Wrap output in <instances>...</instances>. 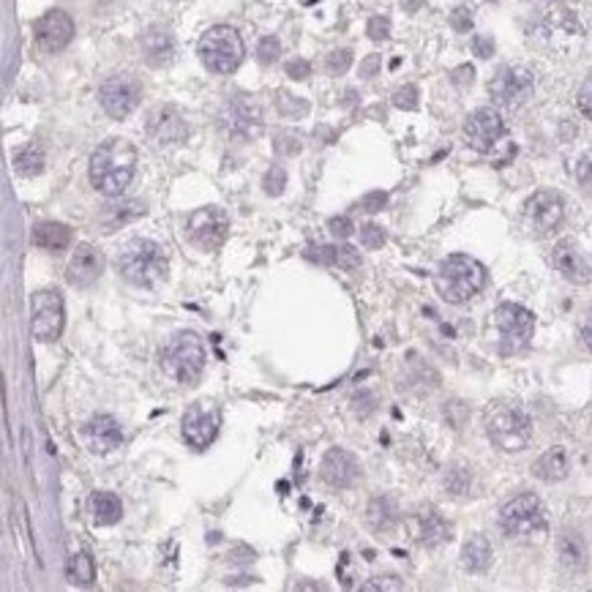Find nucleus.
Segmentation results:
<instances>
[{"label":"nucleus","instance_id":"1","mask_svg":"<svg viewBox=\"0 0 592 592\" xmlns=\"http://www.w3.org/2000/svg\"><path fill=\"white\" fill-rule=\"evenodd\" d=\"M137 173V148L129 140H106L90 156V183L104 197H121Z\"/></svg>","mask_w":592,"mask_h":592},{"label":"nucleus","instance_id":"2","mask_svg":"<svg viewBox=\"0 0 592 592\" xmlns=\"http://www.w3.org/2000/svg\"><path fill=\"white\" fill-rule=\"evenodd\" d=\"M486 267L469 254H451L440 262L435 274V287L437 295L445 303H467L472 300L483 287H486Z\"/></svg>","mask_w":592,"mask_h":592},{"label":"nucleus","instance_id":"3","mask_svg":"<svg viewBox=\"0 0 592 592\" xmlns=\"http://www.w3.org/2000/svg\"><path fill=\"white\" fill-rule=\"evenodd\" d=\"M118 271L134 287H153L167 276V254L148 238H134L118 254Z\"/></svg>","mask_w":592,"mask_h":592},{"label":"nucleus","instance_id":"4","mask_svg":"<svg viewBox=\"0 0 592 592\" xmlns=\"http://www.w3.org/2000/svg\"><path fill=\"white\" fill-rule=\"evenodd\" d=\"M205 360H207L205 344L191 331L175 334L167 342V347L161 350V368L181 385H194L199 380L205 371Z\"/></svg>","mask_w":592,"mask_h":592},{"label":"nucleus","instance_id":"5","mask_svg":"<svg viewBox=\"0 0 592 592\" xmlns=\"http://www.w3.org/2000/svg\"><path fill=\"white\" fill-rule=\"evenodd\" d=\"M243 55H246L243 38L230 25L210 28L199 38V58H202L205 69L213 74H233L243 63Z\"/></svg>","mask_w":592,"mask_h":592},{"label":"nucleus","instance_id":"6","mask_svg":"<svg viewBox=\"0 0 592 592\" xmlns=\"http://www.w3.org/2000/svg\"><path fill=\"white\" fill-rule=\"evenodd\" d=\"M500 527L508 537H535L546 529V508L535 495H519L503 505Z\"/></svg>","mask_w":592,"mask_h":592},{"label":"nucleus","instance_id":"7","mask_svg":"<svg viewBox=\"0 0 592 592\" xmlns=\"http://www.w3.org/2000/svg\"><path fill=\"white\" fill-rule=\"evenodd\" d=\"M489 440L508 453L524 451L532 440V420L519 407H500L486 420Z\"/></svg>","mask_w":592,"mask_h":592},{"label":"nucleus","instance_id":"8","mask_svg":"<svg viewBox=\"0 0 592 592\" xmlns=\"http://www.w3.org/2000/svg\"><path fill=\"white\" fill-rule=\"evenodd\" d=\"M565 219V202L557 191H535L527 202H524V213L521 222L527 227L529 235L535 238H549L560 230Z\"/></svg>","mask_w":592,"mask_h":592},{"label":"nucleus","instance_id":"9","mask_svg":"<svg viewBox=\"0 0 592 592\" xmlns=\"http://www.w3.org/2000/svg\"><path fill=\"white\" fill-rule=\"evenodd\" d=\"M30 326H33V336L44 344L58 342L66 326V306H63V295L58 290H38L30 298Z\"/></svg>","mask_w":592,"mask_h":592},{"label":"nucleus","instance_id":"10","mask_svg":"<svg viewBox=\"0 0 592 592\" xmlns=\"http://www.w3.org/2000/svg\"><path fill=\"white\" fill-rule=\"evenodd\" d=\"M495 331L505 352H516L529 344L535 334V314L519 303H500L495 309Z\"/></svg>","mask_w":592,"mask_h":592},{"label":"nucleus","instance_id":"11","mask_svg":"<svg viewBox=\"0 0 592 592\" xmlns=\"http://www.w3.org/2000/svg\"><path fill=\"white\" fill-rule=\"evenodd\" d=\"M186 233H189V241L202 249V251H216L224 246L227 235H230V216L216 207V205H207V207H199L189 216V224H186Z\"/></svg>","mask_w":592,"mask_h":592},{"label":"nucleus","instance_id":"12","mask_svg":"<svg viewBox=\"0 0 592 592\" xmlns=\"http://www.w3.org/2000/svg\"><path fill=\"white\" fill-rule=\"evenodd\" d=\"M140 98H142V85L131 74H115L110 80H104V85L98 88V101L104 106V113L115 121L129 118L140 106Z\"/></svg>","mask_w":592,"mask_h":592},{"label":"nucleus","instance_id":"13","mask_svg":"<svg viewBox=\"0 0 592 592\" xmlns=\"http://www.w3.org/2000/svg\"><path fill=\"white\" fill-rule=\"evenodd\" d=\"M535 90V77L524 66H503L489 82V93L503 110H519Z\"/></svg>","mask_w":592,"mask_h":592},{"label":"nucleus","instance_id":"14","mask_svg":"<svg viewBox=\"0 0 592 592\" xmlns=\"http://www.w3.org/2000/svg\"><path fill=\"white\" fill-rule=\"evenodd\" d=\"M219 426H222V412L216 404H207V402H197L186 410L183 420H181V432L183 440L197 448L205 451L213 440L219 435Z\"/></svg>","mask_w":592,"mask_h":592},{"label":"nucleus","instance_id":"15","mask_svg":"<svg viewBox=\"0 0 592 592\" xmlns=\"http://www.w3.org/2000/svg\"><path fill=\"white\" fill-rule=\"evenodd\" d=\"M505 134V121L492 106H480L464 121V137L478 153H489Z\"/></svg>","mask_w":592,"mask_h":592},{"label":"nucleus","instance_id":"16","mask_svg":"<svg viewBox=\"0 0 592 592\" xmlns=\"http://www.w3.org/2000/svg\"><path fill=\"white\" fill-rule=\"evenodd\" d=\"M552 265L571 284H589V279H592L589 257L584 254V249L576 241H560L552 249Z\"/></svg>","mask_w":592,"mask_h":592},{"label":"nucleus","instance_id":"17","mask_svg":"<svg viewBox=\"0 0 592 592\" xmlns=\"http://www.w3.org/2000/svg\"><path fill=\"white\" fill-rule=\"evenodd\" d=\"M410 529L415 535V541L423 544V546H440V544H445L453 537L451 521H445V516L432 505H423L412 513Z\"/></svg>","mask_w":592,"mask_h":592},{"label":"nucleus","instance_id":"18","mask_svg":"<svg viewBox=\"0 0 592 592\" xmlns=\"http://www.w3.org/2000/svg\"><path fill=\"white\" fill-rule=\"evenodd\" d=\"M33 33H36V44L44 52H61L74 38V20L61 9H52L36 22Z\"/></svg>","mask_w":592,"mask_h":592},{"label":"nucleus","instance_id":"19","mask_svg":"<svg viewBox=\"0 0 592 592\" xmlns=\"http://www.w3.org/2000/svg\"><path fill=\"white\" fill-rule=\"evenodd\" d=\"M148 137L158 145H181L189 137V126L175 106H156L148 115Z\"/></svg>","mask_w":592,"mask_h":592},{"label":"nucleus","instance_id":"20","mask_svg":"<svg viewBox=\"0 0 592 592\" xmlns=\"http://www.w3.org/2000/svg\"><path fill=\"white\" fill-rule=\"evenodd\" d=\"M319 475L334 489H350L360 475V464L350 451L331 448L326 453V459H322V464H319Z\"/></svg>","mask_w":592,"mask_h":592},{"label":"nucleus","instance_id":"21","mask_svg":"<svg viewBox=\"0 0 592 592\" xmlns=\"http://www.w3.org/2000/svg\"><path fill=\"white\" fill-rule=\"evenodd\" d=\"M222 126L233 134V137H254L262 129V115H259V106L246 101V98H235L224 106L222 113Z\"/></svg>","mask_w":592,"mask_h":592},{"label":"nucleus","instance_id":"22","mask_svg":"<svg viewBox=\"0 0 592 592\" xmlns=\"http://www.w3.org/2000/svg\"><path fill=\"white\" fill-rule=\"evenodd\" d=\"M104 271V257L96 246L90 243H80L77 251L72 254L69 259V267H66V279L69 284L74 287H90Z\"/></svg>","mask_w":592,"mask_h":592},{"label":"nucleus","instance_id":"23","mask_svg":"<svg viewBox=\"0 0 592 592\" xmlns=\"http://www.w3.org/2000/svg\"><path fill=\"white\" fill-rule=\"evenodd\" d=\"M85 440H88V448L93 453H110V451L121 448L123 428H121V423L113 415H96L85 426Z\"/></svg>","mask_w":592,"mask_h":592},{"label":"nucleus","instance_id":"24","mask_svg":"<svg viewBox=\"0 0 592 592\" xmlns=\"http://www.w3.org/2000/svg\"><path fill=\"white\" fill-rule=\"evenodd\" d=\"M142 52L150 66H167L175 58V38L167 28H150L142 36Z\"/></svg>","mask_w":592,"mask_h":592},{"label":"nucleus","instance_id":"25","mask_svg":"<svg viewBox=\"0 0 592 592\" xmlns=\"http://www.w3.org/2000/svg\"><path fill=\"white\" fill-rule=\"evenodd\" d=\"M88 508H90V516L98 527H110V524L121 521V516H123V503L113 492H93Z\"/></svg>","mask_w":592,"mask_h":592},{"label":"nucleus","instance_id":"26","mask_svg":"<svg viewBox=\"0 0 592 592\" xmlns=\"http://www.w3.org/2000/svg\"><path fill=\"white\" fill-rule=\"evenodd\" d=\"M399 521V508L391 497H374L366 508V524L374 532H391Z\"/></svg>","mask_w":592,"mask_h":592},{"label":"nucleus","instance_id":"27","mask_svg":"<svg viewBox=\"0 0 592 592\" xmlns=\"http://www.w3.org/2000/svg\"><path fill=\"white\" fill-rule=\"evenodd\" d=\"M492 557H495L492 544L483 535H472L469 541L464 544V549H461V565L469 573H483L492 565Z\"/></svg>","mask_w":592,"mask_h":592},{"label":"nucleus","instance_id":"28","mask_svg":"<svg viewBox=\"0 0 592 592\" xmlns=\"http://www.w3.org/2000/svg\"><path fill=\"white\" fill-rule=\"evenodd\" d=\"M568 469H571V464H568V453L562 451V448H549L541 459H537L535 464H532V472L541 478V480H546V483H557V480H562L565 475H568Z\"/></svg>","mask_w":592,"mask_h":592},{"label":"nucleus","instance_id":"29","mask_svg":"<svg viewBox=\"0 0 592 592\" xmlns=\"http://www.w3.org/2000/svg\"><path fill=\"white\" fill-rule=\"evenodd\" d=\"M560 562L568 568V571H584L587 565V544L581 532H573V529H565L560 535Z\"/></svg>","mask_w":592,"mask_h":592},{"label":"nucleus","instance_id":"30","mask_svg":"<svg viewBox=\"0 0 592 592\" xmlns=\"http://www.w3.org/2000/svg\"><path fill=\"white\" fill-rule=\"evenodd\" d=\"M33 243L47 251H63L72 243V230L58 222H41L33 230Z\"/></svg>","mask_w":592,"mask_h":592},{"label":"nucleus","instance_id":"31","mask_svg":"<svg viewBox=\"0 0 592 592\" xmlns=\"http://www.w3.org/2000/svg\"><path fill=\"white\" fill-rule=\"evenodd\" d=\"M142 213H145V205H140V202L106 205V207H104V213H101V224H104V230H106V233H113V230H118L121 224H126V222H131V219L142 216Z\"/></svg>","mask_w":592,"mask_h":592},{"label":"nucleus","instance_id":"32","mask_svg":"<svg viewBox=\"0 0 592 592\" xmlns=\"http://www.w3.org/2000/svg\"><path fill=\"white\" fill-rule=\"evenodd\" d=\"M66 576H69V581L77 584V587H90V584L96 581V562H93V557H90L88 552L74 554V557L69 560V565H66Z\"/></svg>","mask_w":592,"mask_h":592},{"label":"nucleus","instance_id":"33","mask_svg":"<svg viewBox=\"0 0 592 592\" xmlns=\"http://www.w3.org/2000/svg\"><path fill=\"white\" fill-rule=\"evenodd\" d=\"M14 170L25 178H33L44 170V150L38 145H28L25 150L17 153L14 158Z\"/></svg>","mask_w":592,"mask_h":592},{"label":"nucleus","instance_id":"34","mask_svg":"<svg viewBox=\"0 0 592 592\" xmlns=\"http://www.w3.org/2000/svg\"><path fill=\"white\" fill-rule=\"evenodd\" d=\"M279 55H282V44H279V38L265 36V38L259 41V47H257V61H259L262 66H271V63L279 61Z\"/></svg>","mask_w":592,"mask_h":592},{"label":"nucleus","instance_id":"35","mask_svg":"<svg viewBox=\"0 0 592 592\" xmlns=\"http://www.w3.org/2000/svg\"><path fill=\"white\" fill-rule=\"evenodd\" d=\"M363 592H402L404 581L399 576H374L371 581H366L360 587Z\"/></svg>","mask_w":592,"mask_h":592},{"label":"nucleus","instance_id":"36","mask_svg":"<svg viewBox=\"0 0 592 592\" xmlns=\"http://www.w3.org/2000/svg\"><path fill=\"white\" fill-rule=\"evenodd\" d=\"M262 186H265V194H271V197H279L282 191H284V186H287V173H284V167H271L265 173V181H262Z\"/></svg>","mask_w":592,"mask_h":592},{"label":"nucleus","instance_id":"37","mask_svg":"<svg viewBox=\"0 0 592 592\" xmlns=\"http://www.w3.org/2000/svg\"><path fill=\"white\" fill-rule=\"evenodd\" d=\"M306 259L331 267V265H336V246H322V243L309 246V249H306Z\"/></svg>","mask_w":592,"mask_h":592},{"label":"nucleus","instance_id":"38","mask_svg":"<svg viewBox=\"0 0 592 592\" xmlns=\"http://www.w3.org/2000/svg\"><path fill=\"white\" fill-rule=\"evenodd\" d=\"M360 243H363L368 251L383 249V246H385V230H383V227H376V224H366V227H360Z\"/></svg>","mask_w":592,"mask_h":592},{"label":"nucleus","instance_id":"39","mask_svg":"<svg viewBox=\"0 0 592 592\" xmlns=\"http://www.w3.org/2000/svg\"><path fill=\"white\" fill-rule=\"evenodd\" d=\"M352 66V52L350 49H336L328 55V72L331 74H344Z\"/></svg>","mask_w":592,"mask_h":592},{"label":"nucleus","instance_id":"40","mask_svg":"<svg viewBox=\"0 0 592 592\" xmlns=\"http://www.w3.org/2000/svg\"><path fill=\"white\" fill-rule=\"evenodd\" d=\"M336 265L344 267V271H355L360 267V254L352 246H336Z\"/></svg>","mask_w":592,"mask_h":592},{"label":"nucleus","instance_id":"41","mask_svg":"<svg viewBox=\"0 0 592 592\" xmlns=\"http://www.w3.org/2000/svg\"><path fill=\"white\" fill-rule=\"evenodd\" d=\"M393 104L399 110H415L418 106V88L415 85H404L393 93Z\"/></svg>","mask_w":592,"mask_h":592},{"label":"nucleus","instance_id":"42","mask_svg":"<svg viewBox=\"0 0 592 592\" xmlns=\"http://www.w3.org/2000/svg\"><path fill=\"white\" fill-rule=\"evenodd\" d=\"M391 36V20L388 17H371L368 20V38L385 41Z\"/></svg>","mask_w":592,"mask_h":592},{"label":"nucleus","instance_id":"43","mask_svg":"<svg viewBox=\"0 0 592 592\" xmlns=\"http://www.w3.org/2000/svg\"><path fill=\"white\" fill-rule=\"evenodd\" d=\"M388 205V194L385 191H368L363 199H360V207L366 210V213H376V210H383Z\"/></svg>","mask_w":592,"mask_h":592},{"label":"nucleus","instance_id":"44","mask_svg":"<svg viewBox=\"0 0 592 592\" xmlns=\"http://www.w3.org/2000/svg\"><path fill=\"white\" fill-rule=\"evenodd\" d=\"M328 227H331V233H334L336 238H342V241H344V238H350V235H352V230H355V227H352V222H350L347 216H336V219H331V224H328Z\"/></svg>","mask_w":592,"mask_h":592},{"label":"nucleus","instance_id":"45","mask_svg":"<svg viewBox=\"0 0 592 592\" xmlns=\"http://www.w3.org/2000/svg\"><path fill=\"white\" fill-rule=\"evenodd\" d=\"M287 74H290L292 80H306V77L311 74V66L298 58V61H290V63H287Z\"/></svg>","mask_w":592,"mask_h":592},{"label":"nucleus","instance_id":"46","mask_svg":"<svg viewBox=\"0 0 592 592\" xmlns=\"http://www.w3.org/2000/svg\"><path fill=\"white\" fill-rule=\"evenodd\" d=\"M380 63H383L380 55H368V58L363 61V66H360V77H366V80L374 77V74H376V66H380Z\"/></svg>","mask_w":592,"mask_h":592},{"label":"nucleus","instance_id":"47","mask_svg":"<svg viewBox=\"0 0 592 592\" xmlns=\"http://www.w3.org/2000/svg\"><path fill=\"white\" fill-rule=\"evenodd\" d=\"M475 52H478L480 58H489L492 52H495V44L489 38H483V36H475Z\"/></svg>","mask_w":592,"mask_h":592},{"label":"nucleus","instance_id":"48","mask_svg":"<svg viewBox=\"0 0 592 592\" xmlns=\"http://www.w3.org/2000/svg\"><path fill=\"white\" fill-rule=\"evenodd\" d=\"M453 22H456V30H469V25H472V20L464 17V9H459V12L453 14Z\"/></svg>","mask_w":592,"mask_h":592},{"label":"nucleus","instance_id":"49","mask_svg":"<svg viewBox=\"0 0 592 592\" xmlns=\"http://www.w3.org/2000/svg\"><path fill=\"white\" fill-rule=\"evenodd\" d=\"M581 113L589 115V82H584V88H581Z\"/></svg>","mask_w":592,"mask_h":592},{"label":"nucleus","instance_id":"50","mask_svg":"<svg viewBox=\"0 0 592 592\" xmlns=\"http://www.w3.org/2000/svg\"><path fill=\"white\" fill-rule=\"evenodd\" d=\"M420 4H423V0H402V6H404L407 12H418Z\"/></svg>","mask_w":592,"mask_h":592}]
</instances>
